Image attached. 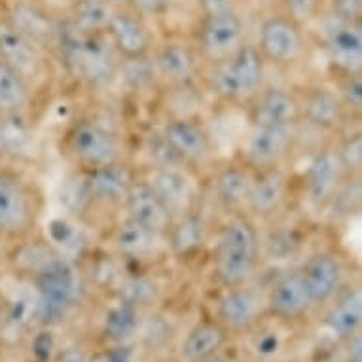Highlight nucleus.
Returning <instances> with one entry per match:
<instances>
[{
	"label": "nucleus",
	"instance_id": "1",
	"mask_svg": "<svg viewBox=\"0 0 362 362\" xmlns=\"http://www.w3.org/2000/svg\"><path fill=\"white\" fill-rule=\"evenodd\" d=\"M262 258V233L255 220L247 214L228 216L214 233L211 252L214 279L224 288L249 285Z\"/></svg>",
	"mask_w": 362,
	"mask_h": 362
},
{
	"label": "nucleus",
	"instance_id": "2",
	"mask_svg": "<svg viewBox=\"0 0 362 362\" xmlns=\"http://www.w3.org/2000/svg\"><path fill=\"white\" fill-rule=\"evenodd\" d=\"M209 91L230 107H247L267 86V65L255 44L243 46L228 59L209 65Z\"/></svg>",
	"mask_w": 362,
	"mask_h": 362
},
{
	"label": "nucleus",
	"instance_id": "3",
	"mask_svg": "<svg viewBox=\"0 0 362 362\" xmlns=\"http://www.w3.org/2000/svg\"><path fill=\"white\" fill-rule=\"evenodd\" d=\"M55 52L69 74L89 88H107L118 80L119 57L105 35H78L63 25Z\"/></svg>",
	"mask_w": 362,
	"mask_h": 362
},
{
	"label": "nucleus",
	"instance_id": "4",
	"mask_svg": "<svg viewBox=\"0 0 362 362\" xmlns=\"http://www.w3.org/2000/svg\"><path fill=\"white\" fill-rule=\"evenodd\" d=\"M42 194L13 165H0V238L25 241L42 218Z\"/></svg>",
	"mask_w": 362,
	"mask_h": 362
},
{
	"label": "nucleus",
	"instance_id": "5",
	"mask_svg": "<svg viewBox=\"0 0 362 362\" xmlns=\"http://www.w3.org/2000/svg\"><path fill=\"white\" fill-rule=\"evenodd\" d=\"M63 152L78 171L127 161L124 137L112 127L91 118H80L69 125L63 135Z\"/></svg>",
	"mask_w": 362,
	"mask_h": 362
},
{
	"label": "nucleus",
	"instance_id": "6",
	"mask_svg": "<svg viewBox=\"0 0 362 362\" xmlns=\"http://www.w3.org/2000/svg\"><path fill=\"white\" fill-rule=\"evenodd\" d=\"M255 46L267 66L292 69L308 55V29L283 12L269 13L258 25Z\"/></svg>",
	"mask_w": 362,
	"mask_h": 362
},
{
	"label": "nucleus",
	"instance_id": "7",
	"mask_svg": "<svg viewBox=\"0 0 362 362\" xmlns=\"http://www.w3.org/2000/svg\"><path fill=\"white\" fill-rule=\"evenodd\" d=\"M35 274L38 288V319L44 325L61 321L78 294L76 272L69 262L55 256L44 262Z\"/></svg>",
	"mask_w": 362,
	"mask_h": 362
},
{
	"label": "nucleus",
	"instance_id": "8",
	"mask_svg": "<svg viewBox=\"0 0 362 362\" xmlns=\"http://www.w3.org/2000/svg\"><path fill=\"white\" fill-rule=\"evenodd\" d=\"M158 135L171 154L188 169L209 165L214 158V139L199 116H169Z\"/></svg>",
	"mask_w": 362,
	"mask_h": 362
},
{
	"label": "nucleus",
	"instance_id": "9",
	"mask_svg": "<svg viewBox=\"0 0 362 362\" xmlns=\"http://www.w3.org/2000/svg\"><path fill=\"white\" fill-rule=\"evenodd\" d=\"M313 25L321 29L322 54L334 74H362V23H344L322 13Z\"/></svg>",
	"mask_w": 362,
	"mask_h": 362
},
{
	"label": "nucleus",
	"instance_id": "10",
	"mask_svg": "<svg viewBox=\"0 0 362 362\" xmlns=\"http://www.w3.org/2000/svg\"><path fill=\"white\" fill-rule=\"evenodd\" d=\"M247 27L239 10L199 18L196 33L197 54L203 65H214L220 61L232 57L245 42H247Z\"/></svg>",
	"mask_w": 362,
	"mask_h": 362
},
{
	"label": "nucleus",
	"instance_id": "11",
	"mask_svg": "<svg viewBox=\"0 0 362 362\" xmlns=\"http://www.w3.org/2000/svg\"><path fill=\"white\" fill-rule=\"evenodd\" d=\"M150 59L158 83L167 89L196 86L197 80L203 76V61L196 46L185 40L175 38L156 44Z\"/></svg>",
	"mask_w": 362,
	"mask_h": 362
},
{
	"label": "nucleus",
	"instance_id": "12",
	"mask_svg": "<svg viewBox=\"0 0 362 362\" xmlns=\"http://www.w3.org/2000/svg\"><path fill=\"white\" fill-rule=\"evenodd\" d=\"M300 127H250L241 158L252 171L286 165L298 144Z\"/></svg>",
	"mask_w": 362,
	"mask_h": 362
},
{
	"label": "nucleus",
	"instance_id": "13",
	"mask_svg": "<svg viewBox=\"0 0 362 362\" xmlns=\"http://www.w3.org/2000/svg\"><path fill=\"white\" fill-rule=\"evenodd\" d=\"M347 178L334 144L315 150L303 171V197L309 207L325 213Z\"/></svg>",
	"mask_w": 362,
	"mask_h": 362
},
{
	"label": "nucleus",
	"instance_id": "14",
	"mask_svg": "<svg viewBox=\"0 0 362 362\" xmlns=\"http://www.w3.org/2000/svg\"><path fill=\"white\" fill-rule=\"evenodd\" d=\"M302 101V125L321 135L338 137L351 127V114L344 107L336 88L315 83L300 91Z\"/></svg>",
	"mask_w": 362,
	"mask_h": 362
},
{
	"label": "nucleus",
	"instance_id": "15",
	"mask_svg": "<svg viewBox=\"0 0 362 362\" xmlns=\"http://www.w3.org/2000/svg\"><path fill=\"white\" fill-rule=\"evenodd\" d=\"M105 36L119 61L150 57L156 46L154 35L150 30L146 18L129 6H116L107 25Z\"/></svg>",
	"mask_w": 362,
	"mask_h": 362
},
{
	"label": "nucleus",
	"instance_id": "16",
	"mask_svg": "<svg viewBox=\"0 0 362 362\" xmlns=\"http://www.w3.org/2000/svg\"><path fill=\"white\" fill-rule=\"evenodd\" d=\"M250 127H302L300 91L269 86L247 105Z\"/></svg>",
	"mask_w": 362,
	"mask_h": 362
},
{
	"label": "nucleus",
	"instance_id": "17",
	"mask_svg": "<svg viewBox=\"0 0 362 362\" xmlns=\"http://www.w3.org/2000/svg\"><path fill=\"white\" fill-rule=\"evenodd\" d=\"M298 269L302 274L303 285L308 288L309 300L313 305H325L332 302L338 296V292L344 288L347 266L338 250H315Z\"/></svg>",
	"mask_w": 362,
	"mask_h": 362
},
{
	"label": "nucleus",
	"instance_id": "18",
	"mask_svg": "<svg viewBox=\"0 0 362 362\" xmlns=\"http://www.w3.org/2000/svg\"><path fill=\"white\" fill-rule=\"evenodd\" d=\"M291 188L292 175L286 165L255 171V180H252L245 214L255 222L275 218L288 202Z\"/></svg>",
	"mask_w": 362,
	"mask_h": 362
},
{
	"label": "nucleus",
	"instance_id": "19",
	"mask_svg": "<svg viewBox=\"0 0 362 362\" xmlns=\"http://www.w3.org/2000/svg\"><path fill=\"white\" fill-rule=\"evenodd\" d=\"M80 173L89 205L103 209H122L131 182L139 175L129 165V160Z\"/></svg>",
	"mask_w": 362,
	"mask_h": 362
},
{
	"label": "nucleus",
	"instance_id": "20",
	"mask_svg": "<svg viewBox=\"0 0 362 362\" xmlns=\"http://www.w3.org/2000/svg\"><path fill=\"white\" fill-rule=\"evenodd\" d=\"M122 211H124L125 218L133 220L152 232L163 233V235L175 220V214L169 205L163 202V197L158 194L148 178L141 177V175H137V178L131 182Z\"/></svg>",
	"mask_w": 362,
	"mask_h": 362
},
{
	"label": "nucleus",
	"instance_id": "21",
	"mask_svg": "<svg viewBox=\"0 0 362 362\" xmlns=\"http://www.w3.org/2000/svg\"><path fill=\"white\" fill-rule=\"evenodd\" d=\"M252 180H255V171L245 165L241 160L228 161L224 165L216 167L211 180V192L216 207L226 216L245 214Z\"/></svg>",
	"mask_w": 362,
	"mask_h": 362
},
{
	"label": "nucleus",
	"instance_id": "22",
	"mask_svg": "<svg viewBox=\"0 0 362 362\" xmlns=\"http://www.w3.org/2000/svg\"><path fill=\"white\" fill-rule=\"evenodd\" d=\"M8 21L46 54L55 52L63 27L46 10L30 0H16L6 13Z\"/></svg>",
	"mask_w": 362,
	"mask_h": 362
},
{
	"label": "nucleus",
	"instance_id": "23",
	"mask_svg": "<svg viewBox=\"0 0 362 362\" xmlns=\"http://www.w3.org/2000/svg\"><path fill=\"white\" fill-rule=\"evenodd\" d=\"M0 59L6 61L13 69L38 86L46 74V54L38 46L19 33L6 16L0 18Z\"/></svg>",
	"mask_w": 362,
	"mask_h": 362
},
{
	"label": "nucleus",
	"instance_id": "24",
	"mask_svg": "<svg viewBox=\"0 0 362 362\" xmlns=\"http://www.w3.org/2000/svg\"><path fill=\"white\" fill-rule=\"evenodd\" d=\"M112 247L119 258L137 264L167 255V239L163 233L152 232L125 216L114 228Z\"/></svg>",
	"mask_w": 362,
	"mask_h": 362
},
{
	"label": "nucleus",
	"instance_id": "25",
	"mask_svg": "<svg viewBox=\"0 0 362 362\" xmlns=\"http://www.w3.org/2000/svg\"><path fill=\"white\" fill-rule=\"evenodd\" d=\"M38 152L35 125L29 112H2L0 110V161L18 165L35 160Z\"/></svg>",
	"mask_w": 362,
	"mask_h": 362
},
{
	"label": "nucleus",
	"instance_id": "26",
	"mask_svg": "<svg viewBox=\"0 0 362 362\" xmlns=\"http://www.w3.org/2000/svg\"><path fill=\"white\" fill-rule=\"evenodd\" d=\"M146 178L169 205L175 218L196 209V182L192 169L182 165L152 167L150 177Z\"/></svg>",
	"mask_w": 362,
	"mask_h": 362
},
{
	"label": "nucleus",
	"instance_id": "27",
	"mask_svg": "<svg viewBox=\"0 0 362 362\" xmlns=\"http://www.w3.org/2000/svg\"><path fill=\"white\" fill-rule=\"evenodd\" d=\"M266 308V300L249 285L226 288L216 305V315L222 327L232 330H245L252 327L260 319L262 309Z\"/></svg>",
	"mask_w": 362,
	"mask_h": 362
},
{
	"label": "nucleus",
	"instance_id": "28",
	"mask_svg": "<svg viewBox=\"0 0 362 362\" xmlns=\"http://www.w3.org/2000/svg\"><path fill=\"white\" fill-rule=\"evenodd\" d=\"M266 308L279 319H298L313 308L300 269H291L275 281L267 292Z\"/></svg>",
	"mask_w": 362,
	"mask_h": 362
},
{
	"label": "nucleus",
	"instance_id": "29",
	"mask_svg": "<svg viewBox=\"0 0 362 362\" xmlns=\"http://www.w3.org/2000/svg\"><path fill=\"white\" fill-rule=\"evenodd\" d=\"M209 222L202 213L192 209L173 220L167 230V255L173 258H194L209 241Z\"/></svg>",
	"mask_w": 362,
	"mask_h": 362
},
{
	"label": "nucleus",
	"instance_id": "30",
	"mask_svg": "<svg viewBox=\"0 0 362 362\" xmlns=\"http://www.w3.org/2000/svg\"><path fill=\"white\" fill-rule=\"evenodd\" d=\"M325 325L339 339H351L361 334L362 325V292L358 286L341 288L330 311L325 317Z\"/></svg>",
	"mask_w": 362,
	"mask_h": 362
},
{
	"label": "nucleus",
	"instance_id": "31",
	"mask_svg": "<svg viewBox=\"0 0 362 362\" xmlns=\"http://www.w3.org/2000/svg\"><path fill=\"white\" fill-rule=\"evenodd\" d=\"M36 86L29 78L0 59V110L2 112H29L35 103Z\"/></svg>",
	"mask_w": 362,
	"mask_h": 362
},
{
	"label": "nucleus",
	"instance_id": "32",
	"mask_svg": "<svg viewBox=\"0 0 362 362\" xmlns=\"http://www.w3.org/2000/svg\"><path fill=\"white\" fill-rule=\"evenodd\" d=\"M114 10L110 0H72L65 25L78 35H105Z\"/></svg>",
	"mask_w": 362,
	"mask_h": 362
},
{
	"label": "nucleus",
	"instance_id": "33",
	"mask_svg": "<svg viewBox=\"0 0 362 362\" xmlns=\"http://www.w3.org/2000/svg\"><path fill=\"white\" fill-rule=\"evenodd\" d=\"M228 330L218 321L202 322L192 328L182 344V356L186 362H207L218 355L228 344Z\"/></svg>",
	"mask_w": 362,
	"mask_h": 362
},
{
	"label": "nucleus",
	"instance_id": "34",
	"mask_svg": "<svg viewBox=\"0 0 362 362\" xmlns=\"http://www.w3.org/2000/svg\"><path fill=\"white\" fill-rule=\"evenodd\" d=\"M334 150L338 154V160L344 167L347 177H361L362 173V133L361 129H349L338 135Z\"/></svg>",
	"mask_w": 362,
	"mask_h": 362
},
{
	"label": "nucleus",
	"instance_id": "35",
	"mask_svg": "<svg viewBox=\"0 0 362 362\" xmlns=\"http://www.w3.org/2000/svg\"><path fill=\"white\" fill-rule=\"evenodd\" d=\"M139 327V311L135 305L119 303L107 313L105 319V336L110 341H124L135 334Z\"/></svg>",
	"mask_w": 362,
	"mask_h": 362
},
{
	"label": "nucleus",
	"instance_id": "36",
	"mask_svg": "<svg viewBox=\"0 0 362 362\" xmlns=\"http://www.w3.org/2000/svg\"><path fill=\"white\" fill-rule=\"evenodd\" d=\"M118 80L129 86L131 91H143L152 83H158L156 78L152 59L144 57V59H133V61H119L118 69Z\"/></svg>",
	"mask_w": 362,
	"mask_h": 362
},
{
	"label": "nucleus",
	"instance_id": "37",
	"mask_svg": "<svg viewBox=\"0 0 362 362\" xmlns=\"http://www.w3.org/2000/svg\"><path fill=\"white\" fill-rule=\"evenodd\" d=\"M281 10L285 16L294 19L302 27H311V25L325 13V0H281Z\"/></svg>",
	"mask_w": 362,
	"mask_h": 362
},
{
	"label": "nucleus",
	"instance_id": "38",
	"mask_svg": "<svg viewBox=\"0 0 362 362\" xmlns=\"http://www.w3.org/2000/svg\"><path fill=\"white\" fill-rule=\"evenodd\" d=\"M339 99L347 108L353 119H361L362 114V74H351V76H339L336 83Z\"/></svg>",
	"mask_w": 362,
	"mask_h": 362
},
{
	"label": "nucleus",
	"instance_id": "39",
	"mask_svg": "<svg viewBox=\"0 0 362 362\" xmlns=\"http://www.w3.org/2000/svg\"><path fill=\"white\" fill-rule=\"evenodd\" d=\"M325 13L344 23H362V0H325Z\"/></svg>",
	"mask_w": 362,
	"mask_h": 362
},
{
	"label": "nucleus",
	"instance_id": "40",
	"mask_svg": "<svg viewBox=\"0 0 362 362\" xmlns=\"http://www.w3.org/2000/svg\"><path fill=\"white\" fill-rule=\"evenodd\" d=\"M173 0H125L124 6L133 8L144 18H160L171 10Z\"/></svg>",
	"mask_w": 362,
	"mask_h": 362
},
{
	"label": "nucleus",
	"instance_id": "41",
	"mask_svg": "<svg viewBox=\"0 0 362 362\" xmlns=\"http://www.w3.org/2000/svg\"><path fill=\"white\" fill-rule=\"evenodd\" d=\"M196 4L199 13H202V18H207V16L235 12L239 0H196Z\"/></svg>",
	"mask_w": 362,
	"mask_h": 362
},
{
	"label": "nucleus",
	"instance_id": "42",
	"mask_svg": "<svg viewBox=\"0 0 362 362\" xmlns=\"http://www.w3.org/2000/svg\"><path fill=\"white\" fill-rule=\"evenodd\" d=\"M54 338L49 332H40L36 336L35 344H33V353L38 362H49L54 355Z\"/></svg>",
	"mask_w": 362,
	"mask_h": 362
},
{
	"label": "nucleus",
	"instance_id": "43",
	"mask_svg": "<svg viewBox=\"0 0 362 362\" xmlns=\"http://www.w3.org/2000/svg\"><path fill=\"white\" fill-rule=\"evenodd\" d=\"M55 362H89L88 353L80 347H69L63 353H59Z\"/></svg>",
	"mask_w": 362,
	"mask_h": 362
},
{
	"label": "nucleus",
	"instance_id": "44",
	"mask_svg": "<svg viewBox=\"0 0 362 362\" xmlns=\"http://www.w3.org/2000/svg\"><path fill=\"white\" fill-rule=\"evenodd\" d=\"M347 341H349V362H362L361 334H356V336H353V338L347 339Z\"/></svg>",
	"mask_w": 362,
	"mask_h": 362
},
{
	"label": "nucleus",
	"instance_id": "45",
	"mask_svg": "<svg viewBox=\"0 0 362 362\" xmlns=\"http://www.w3.org/2000/svg\"><path fill=\"white\" fill-rule=\"evenodd\" d=\"M277 347H279V341H277L275 336H266V338H262L258 341V351L262 355H274Z\"/></svg>",
	"mask_w": 362,
	"mask_h": 362
},
{
	"label": "nucleus",
	"instance_id": "46",
	"mask_svg": "<svg viewBox=\"0 0 362 362\" xmlns=\"http://www.w3.org/2000/svg\"><path fill=\"white\" fill-rule=\"evenodd\" d=\"M8 319V300L4 296V291L0 288V325Z\"/></svg>",
	"mask_w": 362,
	"mask_h": 362
},
{
	"label": "nucleus",
	"instance_id": "47",
	"mask_svg": "<svg viewBox=\"0 0 362 362\" xmlns=\"http://www.w3.org/2000/svg\"><path fill=\"white\" fill-rule=\"evenodd\" d=\"M260 4H266V6H277L281 0H258Z\"/></svg>",
	"mask_w": 362,
	"mask_h": 362
},
{
	"label": "nucleus",
	"instance_id": "48",
	"mask_svg": "<svg viewBox=\"0 0 362 362\" xmlns=\"http://www.w3.org/2000/svg\"><path fill=\"white\" fill-rule=\"evenodd\" d=\"M110 2H112L114 6H124L125 4V0H110Z\"/></svg>",
	"mask_w": 362,
	"mask_h": 362
},
{
	"label": "nucleus",
	"instance_id": "49",
	"mask_svg": "<svg viewBox=\"0 0 362 362\" xmlns=\"http://www.w3.org/2000/svg\"><path fill=\"white\" fill-rule=\"evenodd\" d=\"M207 362H222V361H216V356H214V358H211V361H207Z\"/></svg>",
	"mask_w": 362,
	"mask_h": 362
}]
</instances>
